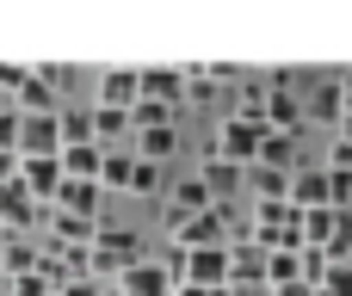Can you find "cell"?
<instances>
[{
	"instance_id": "36",
	"label": "cell",
	"mask_w": 352,
	"mask_h": 296,
	"mask_svg": "<svg viewBox=\"0 0 352 296\" xmlns=\"http://www.w3.org/2000/svg\"><path fill=\"white\" fill-rule=\"evenodd\" d=\"M272 296H316V284H303V278H297V284H285V291H272Z\"/></svg>"
},
{
	"instance_id": "11",
	"label": "cell",
	"mask_w": 352,
	"mask_h": 296,
	"mask_svg": "<svg viewBox=\"0 0 352 296\" xmlns=\"http://www.w3.org/2000/svg\"><path fill=\"white\" fill-rule=\"evenodd\" d=\"M62 179H68V173H62V155H37V161H19V185H25V192H31L43 210L56 204Z\"/></svg>"
},
{
	"instance_id": "35",
	"label": "cell",
	"mask_w": 352,
	"mask_h": 296,
	"mask_svg": "<svg viewBox=\"0 0 352 296\" xmlns=\"http://www.w3.org/2000/svg\"><path fill=\"white\" fill-rule=\"evenodd\" d=\"M6 179H19V155H12V148H0V185H6Z\"/></svg>"
},
{
	"instance_id": "26",
	"label": "cell",
	"mask_w": 352,
	"mask_h": 296,
	"mask_svg": "<svg viewBox=\"0 0 352 296\" xmlns=\"http://www.w3.org/2000/svg\"><path fill=\"white\" fill-rule=\"evenodd\" d=\"M229 117H241V124H260L266 130V80H248L241 93H235V111Z\"/></svg>"
},
{
	"instance_id": "18",
	"label": "cell",
	"mask_w": 352,
	"mask_h": 296,
	"mask_svg": "<svg viewBox=\"0 0 352 296\" xmlns=\"http://www.w3.org/2000/svg\"><path fill=\"white\" fill-rule=\"evenodd\" d=\"M37 253H43V247H37L31 235H6V241H0V278L12 284V278L37 272Z\"/></svg>"
},
{
	"instance_id": "21",
	"label": "cell",
	"mask_w": 352,
	"mask_h": 296,
	"mask_svg": "<svg viewBox=\"0 0 352 296\" xmlns=\"http://www.w3.org/2000/svg\"><path fill=\"white\" fill-rule=\"evenodd\" d=\"M56 130H62V148L93 142V105H62V111H56Z\"/></svg>"
},
{
	"instance_id": "10",
	"label": "cell",
	"mask_w": 352,
	"mask_h": 296,
	"mask_svg": "<svg viewBox=\"0 0 352 296\" xmlns=\"http://www.w3.org/2000/svg\"><path fill=\"white\" fill-rule=\"evenodd\" d=\"M173 284H179V278H173L167 260H136L111 291H124V296H173Z\"/></svg>"
},
{
	"instance_id": "8",
	"label": "cell",
	"mask_w": 352,
	"mask_h": 296,
	"mask_svg": "<svg viewBox=\"0 0 352 296\" xmlns=\"http://www.w3.org/2000/svg\"><path fill=\"white\" fill-rule=\"evenodd\" d=\"M291 210H334V173L322 161L291 173Z\"/></svg>"
},
{
	"instance_id": "27",
	"label": "cell",
	"mask_w": 352,
	"mask_h": 296,
	"mask_svg": "<svg viewBox=\"0 0 352 296\" xmlns=\"http://www.w3.org/2000/svg\"><path fill=\"white\" fill-rule=\"evenodd\" d=\"M155 192H161V167L136 155V167H130V192H124V198H155Z\"/></svg>"
},
{
	"instance_id": "29",
	"label": "cell",
	"mask_w": 352,
	"mask_h": 296,
	"mask_svg": "<svg viewBox=\"0 0 352 296\" xmlns=\"http://www.w3.org/2000/svg\"><path fill=\"white\" fill-rule=\"evenodd\" d=\"M316 296H352V266H340V260H334V266H328V278L316 284Z\"/></svg>"
},
{
	"instance_id": "23",
	"label": "cell",
	"mask_w": 352,
	"mask_h": 296,
	"mask_svg": "<svg viewBox=\"0 0 352 296\" xmlns=\"http://www.w3.org/2000/svg\"><path fill=\"white\" fill-rule=\"evenodd\" d=\"M130 167H136V155H130V148H105V167H99L105 198H124V192H130Z\"/></svg>"
},
{
	"instance_id": "24",
	"label": "cell",
	"mask_w": 352,
	"mask_h": 296,
	"mask_svg": "<svg viewBox=\"0 0 352 296\" xmlns=\"http://www.w3.org/2000/svg\"><path fill=\"white\" fill-rule=\"evenodd\" d=\"M12 105H19L25 117H31V111H62V99H56V87H50V80H43L37 68H31V80L19 87V99H12Z\"/></svg>"
},
{
	"instance_id": "28",
	"label": "cell",
	"mask_w": 352,
	"mask_h": 296,
	"mask_svg": "<svg viewBox=\"0 0 352 296\" xmlns=\"http://www.w3.org/2000/svg\"><path fill=\"white\" fill-rule=\"evenodd\" d=\"M285 284H297V253H272L266 266V291H285Z\"/></svg>"
},
{
	"instance_id": "22",
	"label": "cell",
	"mask_w": 352,
	"mask_h": 296,
	"mask_svg": "<svg viewBox=\"0 0 352 296\" xmlns=\"http://www.w3.org/2000/svg\"><path fill=\"white\" fill-rule=\"evenodd\" d=\"M254 167L297 173V136H285V130H266V142H260V161H254Z\"/></svg>"
},
{
	"instance_id": "14",
	"label": "cell",
	"mask_w": 352,
	"mask_h": 296,
	"mask_svg": "<svg viewBox=\"0 0 352 296\" xmlns=\"http://www.w3.org/2000/svg\"><path fill=\"white\" fill-rule=\"evenodd\" d=\"M99 204H105V185L99 179H62V192H56L50 210H68V216H93L99 223Z\"/></svg>"
},
{
	"instance_id": "19",
	"label": "cell",
	"mask_w": 352,
	"mask_h": 296,
	"mask_svg": "<svg viewBox=\"0 0 352 296\" xmlns=\"http://www.w3.org/2000/svg\"><path fill=\"white\" fill-rule=\"evenodd\" d=\"M248 198H254V204H291V173H278V167H248Z\"/></svg>"
},
{
	"instance_id": "12",
	"label": "cell",
	"mask_w": 352,
	"mask_h": 296,
	"mask_svg": "<svg viewBox=\"0 0 352 296\" xmlns=\"http://www.w3.org/2000/svg\"><path fill=\"white\" fill-rule=\"evenodd\" d=\"M340 117H346V93H340V74H328L303 93V124H334L340 130Z\"/></svg>"
},
{
	"instance_id": "37",
	"label": "cell",
	"mask_w": 352,
	"mask_h": 296,
	"mask_svg": "<svg viewBox=\"0 0 352 296\" xmlns=\"http://www.w3.org/2000/svg\"><path fill=\"white\" fill-rule=\"evenodd\" d=\"M340 93H346V117H352V68L340 74Z\"/></svg>"
},
{
	"instance_id": "13",
	"label": "cell",
	"mask_w": 352,
	"mask_h": 296,
	"mask_svg": "<svg viewBox=\"0 0 352 296\" xmlns=\"http://www.w3.org/2000/svg\"><path fill=\"white\" fill-rule=\"evenodd\" d=\"M43 229H50V247H93V235H99V223L93 216H68V210H43Z\"/></svg>"
},
{
	"instance_id": "20",
	"label": "cell",
	"mask_w": 352,
	"mask_h": 296,
	"mask_svg": "<svg viewBox=\"0 0 352 296\" xmlns=\"http://www.w3.org/2000/svg\"><path fill=\"white\" fill-rule=\"evenodd\" d=\"M297 235H303V247H334V235H340V210H297Z\"/></svg>"
},
{
	"instance_id": "1",
	"label": "cell",
	"mask_w": 352,
	"mask_h": 296,
	"mask_svg": "<svg viewBox=\"0 0 352 296\" xmlns=\"http://www.w3.org/2000/svg\"><path fill=\"white\" fill-rule=\"evenodd\" d=\"M136 260H148L142 235H136V229H124V223H99L93 247H87V266H93V278H99V284H118V278H124Z\"/></svg>"
},
{
	"instance_id": "17",
	"label": "cell",
	"mask_w": 352,
	"mask_h": 296,
	"mask_svg": "<svg viewBox=\"0 0 352 296\" xmlns=\"http://www.w3.org/2000/svg\"><path fill=\"white\" fill-rule=\"evenodd\" d=\"M130 155H142V161H167V155H179V124H155V130H136L130 136Z\"/></svg>"
},
{
	"instance_id": "5",
	"label": "cell",
	"mask_w": 352,
	"mask_h": 296,
	"mask_svg": "<svg viewBox=\"0 0 352 296\" xmlns=\"http://www.w3.org/2000/svg\"><path fill=\"white\" fill-rule=\"evenodd\" d=\"M210 210V192L198 185V173H186L179 185H167V204H161V235H173L179 223H192V216H204Z\"/></svg>"
},
{
	"instance_id": "15",
	"label": "cell",
	"mask_w": 352,
	"mask_h": 296,
	"mask_svg": "<svg viewBox=\"0 0 352 296\" xmlns=\"http://www.w3.org/2000/svg\"><path fill=\"white\" fill-rule=\"evenodd\" d=\"M142 99L186 111V68H142Z\"/></svg>"
},
{
	"instance_id": "31",
	"label": "cell",
	"mask_w": 352,
	"mask_h": 296,
	"mask_svg": "<svg viewBox=\"0 0 352 296\" xmlns=\"http://www.w3.org/2000/svg\"><path fill=\"white\" fill-rule=\"evenodd\" d=\"M0 148L19 155V105H12V99H0Z\"/></svg>"
},
{
	"instance_id": "25",
	"label": "cell",
	"mask_w": 352,
	"mask_h": 296,
	"mask_svg": "<svg viewBox=\"0 0 352 296\" xmlns=\"http://www.w3.org/2000/svg\"><path fill=\"white\" fill-rule=\"evenodd\" d=\"M99 167H105V148H99V142L62 148V173H68V179H99Z\"/></svg>"
},
{
	"instance_id": "16",
	"label": "cell",
	"mask_w": 352,
	"mask_h": 296,
	"mask_svg": "<svg viewBox=\"0 0 352 296\" xmlns=\"http://www.w3.org/2000/svg\"><path fill=\"white\" fill-rule=\"evenodd\" d=\"M266 130H285V136L303 130V99H297V87H266Z\"/></svg>"
},
{
	"instance_id": "9",
	"label": "cell",
	"mask_w": 352,
	"mask_h": 296,
	"mask_svg": "<svg viewBox=\"0 0 352 296\" xmlns=\"http://www.w3.org/2000/svg\"><path fill=\"white\" fill-rule=\"evenodd\" d=\"M266 266H272V253L260 247V241H229V291H254V284H266Z\"/></svg>"
},
{
	"instance_id": "4",
	"label": "cell",
	"mask_w": 352,
	"mask_h": 296,
	"mask_svg": "<svg viewBox=\"0 0 352 296\" xmlns=\"http://www.w3.org/2000/svg\"><path fill=\"white\" fill-rule=\"evenodd\" d=\"M198 185L210 192V204H235L241 192H248V167H235V161H223V155H198Z\"/></svg>"
},
{
	"instance_id": "38",
	"label": "cell",
	"mask_w": 352,
	"mask_h": 296,
	"mask_svg": "<svg viewBox=\"0 0 352 296\" xmlns=\"http://www.w3.org/2000/svg\"><path fill=\"white\" fill-rule=\"evenodd\" d=\"M334 136H340V142H352V117H340V130H334Z\"/></svg>"
},
{
	"instance_id": "30",
	"label": "cell",
	"mask_w": 352,
	"mask_h": 296,
	"mask_svg": "<svg viewBox=\"0 0 352 296\" xmlns=\"http://www.w3.org/2000/svg\"><path fill=\"white\" fill-rule=\"evenodd\" d=\"M31 80V68L25 62H0V99H19V87Z\"/></svg>"
},
{
	"instance_id": "3",
	"label": "cell",
	"mask_w": 352,
	"mask_h": 296,
	"mask_svg": "<svg viewBox=\"0 0 352 296\" xmlns=\"http://www.w3.org/2000/svg\"><path fill=\"white\" fill-rule=\"evenodd\" d=\"M260 142H266V130H260V124L223 117V124H217V142H210V155H223V161H235V167H254V161H260Z\"/></svg>"
},
{
	"instance_id": "32",
	"label": "cell",
	"mask_w": 352,
	"mask_h": 296,
	"mask_svg": "<svg viewBox=\"0 0 352 296\" xmlns=\"http://www.w3.org/2000/svg\"><path fill=\"white\" fill-rule=\"evenodd\" d=\"M6 296H56V284H50V278H37V272H25V278H12V284H6Z\"/></svg>"
},
{
	"instance_id": "2",
	"label": "cell",
	"mask_w": 352,
	"mask_h": 296,
	"mask_svg": "<svg viewBox=\"0 0 352 296\" xmlns=\"http://www.w3.org/2000/svg\"><path fill=\"white\" fill-rule=\"evenodd\" d=\"M136 99H142V68H99L93 74V105L136 111Z\"/></svg>"
},
{
	"instance_id": "6",
	"label": "cell",
	"mask_w": 352,
	"mask_h": 296,
	"mask_svg": "<svg viewBox=\"0 0 352 296\" xmlns=\"http://www.w3.org/2000/svg\"><path fill=\"white\" fill-rule=\"evenodd\" d=\"M37 223H43V204H37L19 179H6V185H0V235H31Z\"/></svg>"
},
{
	"instance_id": "34",
	"label": "cell",
	"mask_w": 352,
	"mask_h": 296,
	"mask_svg": "<svg viewBox=\"0 0 352 296\" xmlns=\"http://www.w3.org/2000/svg\"><path fill=\"white\" fill-rule=\"evenodd\" d=\"M56 296H105V284H99V278L87 272V278H74V284H62Z\"/></svg>"
},
{
	"instance_id": "33",
	"label": "cell",
	"mask_w": 352,
	"mask_h": 296,
	"mask_svg": "<svg viewBox=\"0 0 352 296\" xmlns=\"http://www.w3.org/2000/svg\"><path fill=\"white\" fill-rule=\"evenodd\" d=\"M322 167H328V173H346V179H352V142H340V136H334V148L322 155Z\"/></svg>"
},
{
	"instance_id": "7",
	"label": "cell",
	"mask_w": 352,
	"mask_h": 296,
	"mask_svg": "<svg viewBox=\"0 0 352 296\" xmlns=\"http://www.w3.org/2000/svg\"><path fill=\"white\" fill-rule=\"evenodd\" d=\"M37 155H62V130H56V111H19V161H37Z\"/></svg>"
}]
</instances>
